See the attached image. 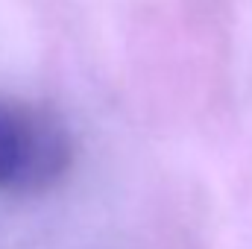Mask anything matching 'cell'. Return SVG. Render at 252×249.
I'll list each match as a JSON object with an SVG mask.
<instances>
[{"mask_svg":"<svg viewBox=\"0 0 252 249\" xmlns=\"http://www.w3.org/2000/svg\"><path fill=\"white\" fill-rule=\"evenodd\" d=\"M73 164V138L47 109L0 97V190L38 193Z\"/></svg>","mask_w":252,"mask_h":249,"instance_id":"cell-1","label":"cell"}]
</instances>
